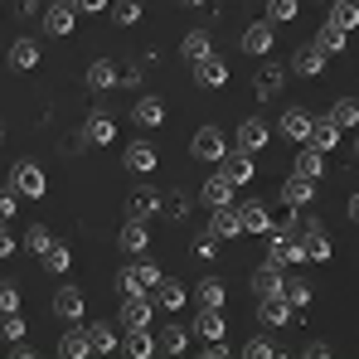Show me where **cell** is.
Here are the masks:
<instances>
[{
  "mask_svg": "<svg viewBox=\"0 0 359 359\" xmlns=\"http://www.w3.org/2000/svg\"><path fill=\"white\" fill-rule=\"evenodd\" d=\"M189 156H194V161H204V165H219V161L229 156L224 131H219V126H199V131L189 136Z\"/></svg>",
  "mask_w": 359,
  "mask_h": 359,
  "instance_id": "1",
  "label": "cell"
},
{
  "mask_svg": "<svg viewBox=\"0 0 359 359\" xmlns=\"http://www.w3.org/2000/svg\"><path fill=\"white\" fill-rule=\"evenodd\" d=\"M10 184H15L25 199H44V194H49V175H44L34 161H20V165L10 170Z\"/></svg>",
  "mask_w": 359,
  "mask_h": 359,
  "instance_id": "2",
  "label": "cell"
},
{
  "mask_svg": "<svg viewBox=\"0 0 359 359\" xmlns=\"http://www.w3.org/2000/svg\"><path fill=\"white\" fill-rule=\"evenodd\" d=\"M151 316H156V297H121L117 306V325H126V330H136V325H151Z\"/></svg>",
  "mask_w": 359,
  "mask_h": 359,
  "instance_id": "3",
  "label": "cell"
},
{
  "mask_svg": "<svg viewBox=\"0 0 359 359\" xmlns=\"http://www.w3.org/2000/svg\"><path fill=\"white\" fill-rule=\"evenodd\" d=\"M257 320H262V325H297V306L287 301V292L257 297Z\"/></svg>",
  "mask_w": 359,
  "mask_h": 359,
  "instance_id": "4",
  "label": "cell"
},
{
  "mask_svg": "<svg viewBox=\"0 0 359 359\" xmlns=\"http://www.w3.org/2000/svg\"><path fill=\"white\" fill-rule=\"evenodd\" d=\"M233 141H238V151L257 156V151L272 141V126H267L262 117H243V121H238V131H233Z\"/></svg>",
  "mask_w": 359,
  "mask_h": 359,
  "instance_id": "5",
  "label": "cell"
},
{
  "mask_svg": "<svg viewBox=\"0 0 359 359\" xmlns=\"http://www.w3.org/2000/svg\"><path fill=\"white\" fill-rule=\"evenodd\" d=\"M73 25H78L73 0H49V10H44V29H49L54 39H68V34H73Z\"/></svg>",
  "mask_w": 359,
  "mask_h": 359,
  "instance_id": "6",
  "label": "cell"
},
{
  "mask_svg": "<svg viewBox=\"0 0 359 359\" xmlns=\"http://www.w3.org/2000/svg\"><path fill=\"white\" fill-rule=\"evenodd\" d=\"M54 316L68 320V325H83V316H88L83 292H78V287H59V292H54Z\"/></svg>",
  "mask_w": 359,
  "mask_h": 359,
  "instance_id": "7",
  "label": "cell"
},
{
  "mask_svg": "<svg viewBox=\"0 0 359 359\" xmlns=\"http://www.w3.org/2000/svg\"><path fill=\"white\" fill-rule=\"evenodd\" d=\"M272 44H277V25L272 20H257V25H248L243 29V54H272Z\"/></svg>",
  "mask_w": 359,
  "mask_h": 359,
  "instance_id": "8",
  "label": "cell"
},
{
  "mask_svg": "<svg viewBox=\"0 0 359 359\" xmlns=\"http://www.w3.org/2000/svg\"><path fill=\"white\" fill-rule=\"evenodd\" d=\"M209 233H219V238H243V209L238 204H219L214 214H209Z\"/></svg>",
  "mask_w": 359,
  "mask_h": 359,
  "instance_id": "9",
  "label": "cell"
},
{
  "mask_svg": "<svg viewBox=\"0 0 359 359\" xmlns=\"http://www.w3.org/2000/svg\"><path fill=\"white\" fill-rule=\"evenodd\" d=\"M311 126H316V117H311L306 107H287L277 131H282V141H297V146H306V141H311Z\"/></svg>",
  "mask_w": 359,
  "mask_h": 359,
  "instance_id": "10",
  "label": "cell"
},
{
  "mask_svg": "<svg viewBox=\"0 0 359 359\" xmlns=\"http://www.w3.org/2000/svg\"><path fill=\"white\" fill-rule=\"evenodd\" d=\"M121 355L151 359V355H161V340L151 335V325H136V330H126V335H121Z\"/></svg>",
  "mask_w": 359,
  "mask_h": 359,
  "instance_id": "11",
  "label": "cell"
},
{
  "mask_svg": "<svg viewBox=\"0 0 359 359\" xmlns=\"http://www.w3.org/2000/svg\"><path fill=\"white\" fill-rule=\"evenodd\" d=\"M88 340H93V355H117L121 350L117 320H88Z\"/></svg>",
  "mask_w": 359,
  "mask_h": 359,
  "instance_id": "12",
  "label": "cell"
},
{
  "mask_svg": "<svg viewBox=\"0 0 359 359\" xmlns=\"http://www.w3.org/2000/svg\"><path fill=\"white\" fill-rule=\"evenodd\" d=\"M292 68H297L301 78H320V73H325V49H320L316 39H306L297 54H292Z\"/></svg>",
  "mask_w": 359,
  "mask_h": 359,
  "instance_id": "13",
  "label": "cell"
},
{
  "mask_svg": "<svg viewBox=\"0 0 359 359\" xmlns=\"http://www.w3.org/2000/svg\"><path fill=\"white\" fill-rule=\"evenodd\" d=\"M151 297H156V306L170 316V311H180V306L189 301V287H184V282H175V277H161V282L151 287Z\"/></svg>",
  "mask_w": 359,
  "mask_h": 359,
  "instance_id": "14",
  "label": "cell"
},
{
  "mask_svg": "<svg viewBox=\"0 0 359 359\" xmlns=\"http://www.w3.org/2000/svg\"><path fill=\"white\" fill-rule=\"evenodd\" d=\"M224 330H229L224 306H199V316H194V335H199V340H224Z\"/></svg>",
  "mask_w": 359,
  "mask_h": 359,
  "instance_id": "15",
  "label": "cell"
},
{
  "mask_svg": "<svg viewBox=\"0 0 359 359\" xmlns=\"http://www.w3.org/2000/svg\"><path fill=\"white\" fill-rule=\"evenodd\" d=\"M121 165H126L131 175H151V170H156V146H151V141H131L126 156H121Z\"/></svg>",
  "mask_w": 359,
  "mask_h": 359,
  "instance_id": "16",
  "label": "cell"
},
{
  "mask_svg": "<svg viewBox=\"0 0 359 359\" xmlns=\"http://www.w3.org/2000/svg\"><path fill=\"white\" fill-rule=\"evenodd\" d=\"M161 204H165V199H161L156 189H136V194L126 199V219H141V224H151V219L161 214Z\"/></svg>",
  "mask_w": 359,
  "mask_h": 359,
  "instance_id": "17",
  "label": "cell"
},
{
  "mask_svg": "<svg viewBox=\"0 0 359 359\" xmlns=\"http://www.w3.org/2000/svg\"><path fill=\"white\" fill-rule=\"evenodd\" d=\"M5 63H10L15 73H29V68H39V39H15V44L5 49Z\"/></svg>",
  "mask_w": 359,
  "mask_h": 359,
  "instance_id": "18",
  "label": "cell"
},
{
  "mask_svg": "<svg viewBox=\"0 0 359 359\" xmlns=\"http://www.w3.org/2000/svg\"><path fill=\"white\" fill-rule=\"evenodd\" d=\"M117 83H121V68L112 59H93L88 63V88H93V93H112Z\"/></svg>",
  "mask_w": 359,
  "mask_h": 359,
  "instance_id": "19",
  "label": "cell"
},
{
  "mask_svg": "<svg viewBox=\"0 0 359 359\" xmlns=\"http://www.w3.org/2000/svg\"><path fill=\"white\" fill-rule=\"evenodd\" d=\"M117 248H121V252H131V257H141V252L151 248L146 224H141V219H126V224H121V233H117Z\"/></svg>",
  "mask_w": 359,
  "mask_h": 359,
  "instance_id": "20",
  "label": "cell"
},
{
  "mask_svg": "<svg viewBox=\"0 0 359 359\" xmlns=\"http://www.w3.org/2000/svg\"><path fill=\"white\" fill-rule=\"evenodd\" d=\"M311 199H316V180H306V175H287V180H282V204L306 209Z\"/></svg>",
  "mask_w": 359,
  "mask_h": 359,
  "instance_id": "21",
  "label": "cell"
},
{
  "mask_svg": "<svg viewBox=\"0 0 359 359\" xmlns=\"http://www.w3.org/2000/svg\"><path fill=\"white\" fill-rule=\"evenodd\" d=\"M199 194H204V204H209V209H219V204H233L238 184H233V180L219 170V175H209V180H204V189H199Z\"/></svg>",
  "mask_w": 359,
  "mask_h": 359,
  "instance_id": "22",
  "label": "cell"
},
{
  "mask_svg": "<svg viewBox=\"0 0 359 359\" xmlns=\"http://www.w3.org/2000/svg\"><path fill=\"white\" fill-rule=\"evenodd\" d=\"M194 83H199V88H224V83H229V63L219 59V54L199 59L194 63Z\"/></svg>",
  "mask_w": 359,
  "mask_h": 359,
  "instance_id": "23",
  "label": "cell"
},
{
  "mask_svg": "<svg viewBox=\"0 0 359 359\" xmlns=\"http://www.w3.org/2000/svg\"><path fill=\"white\" fill-rule=\"evenodd\" d=\"M83 141H88V146H112V141H117V121L93 112V117L83 121Z\"/></svg>",
  "mask_w": 359,
  "mask_h": 359,
  "instance_id": "24",
  "label": "cell"
},
{
  "mask_svg": "<svg viewBox=\"0 0 359 359\" xmlns=\"http://www.w3.org/2000/svg\"><path fill=\"white\" fill-rule=\"evenodd\" d=\"M301 243H306V257L311 262H330V252H335L320 224H301Z\"/></svg>",
  "mask_w": 359,
  "mask_h": 359,
  "instance_id": "25",
  "label": "cell"
},
{
  "mask_svg": "<svg viewBox=\"0 0 359 359\" xmlns=\"http://www.w3.org/2000/svg\"><path fill=\"white\" fill-rule=\"evenodd\" d=\"M243 233H272V209L262 199H248L243 204Z\"/></svg>",
  "mask_w": 359,
  "mask_h": 359,
  "instance_id": "26",
  "label": "cell"
},
{
  "mask_svg": "<svg viewBox=\"0 0 359 359\" xmlns=\"http://www.w3.org/2000/svg\"><path fill=\"white\" fill-rule=\"evenodd\" d=\"M252 292H257V297H277V292H287L282 267H277V262H262V267L252 272Z\"/></svg>",
  "mask_w": 359,
  "mask_h": 359,
  "instance_id": "27",
  "label": "cell"
},
{
  "mask_svg": "<svg viewBox=\"0 0 359 359\" xmlns=\"http://www.w3.org/2000/svg\"><path fill=\"white\" fill-rule=\"evenodd\" d=\"M131 121H136V126H146V131H151V126H165V102H161V97H136Z\"/></svg>",
  "mask_w": 359,
  "mask_h": 359,
  "instance_id": "28",
  "label": "cell"
},
{
  "mask_svg": "<svg viewBox=\"0 0 359 359\" xmlns=\"http://www.w3.org/2000/svg\"><path fill=\"white\" fill-rule=\"evenodd\" d=\"M219 165H224V175L233 180V184H248V180L257 175V165H252V156H248V151H233V156H224V161H219Z\"/></svg>",
  "mask_w": 359,
  "mask_h": 359,
  "instance_id": "29",
  "label": "cell"
},
{
  "mask_svg": "<svg viewBox=\"0 0 359 359\" xmlns=\"http://www.w3.org/2000/svg\"><path fill=\"white\" fill-rule=\"evenodd\" d=\"M292 170L306 175V180H320V175H325V151H316V146L306 141V146L297 151V165H292Z\"/></svg>",
  "mask_w": 359,
  "mask_h": 359,
  "instance_id": "30",
  "label": "cell"
},
{
  "mask_svg": "<svg viewBox=\"0 0 359 359\" xmlns=\"http://www.w3.org/2000/svg\"><path fill=\"white\" fill-rule=\"evenodd\" d=\"M39 267H44L49 277H63V272L73 267V252H68V248H63V243L54 238L49 248H44V252H39Z\"/></svg>",
  "mask_w": 359,
  "mask_h": 359,
  "instance_id": "31",
  "label": "cell"
},
{
  "mask_svg": "<svg viewBox=\"0 0 359 359\" xmlns=\"http://www.w3.org/2000/svg\"><path fill=\"white\" fill-rule=\"evenodd\" d=\"M59 355L63 359H88L93 355V340H88V325H73L68 335L59 340Z\"/></svg>",
  "mask_w": 359,
  "mask_h": 359,
  "instance_id": "32",
  "label": "cell"
},
{
  "mask_svg": "<svg viewBox=\"0 0 359 359\" xmlns=\"http://www.w3.org/2000/svg\"><path fill=\"white\" fill-rule=\"evenodd\" d=\"M180 54H184L189 63H199V59H209V54H214V39H209L204 29H189V34L180 39Z\"/></svg>",
  "mask_w": 359,
  "mask_h": 359,
  "instance_id": "33",
  "label": "cell"
},
{
  "mask_svg": "<svg viewBox=\"0 0 359 359\" xmlns=\"http://www.w3.org/2000/svg\"><path fill=\"white\" fill-rule=\"evenodd\" d=\"M282 83H287V73H282L277 63H262V68H257V97H277Z\"/></svg>",
  "mask_w": 359,
  "mask_h": 359,
  "instance_id": "34",
  "label": "cell"
},
{
  "mask_svg": "<svg viewBox=\"0 0 359 359\" xmlns=\"http://www.w3.org/2000/svg\"><path fill=\"white\" fill-rule=\"evenodd\" d=\"M311 146H316V151H335V146H340V126L330 117H320L311 126Z\"/></svg>",
  "mask_w": 359,
  "mask_h": 359,
  "instance_id": "35",
  "label": "cell"
},
{
  "mask_svg": "<svg viewBox=\"0 0 359 359\" xmlns=\"http://www.w3.org/2000/svg\"><path fill=\"white\" fill-rule=\"evenodd\" d=\"M330 121H335L340 131H355L359 126V97H340V102L330 107Z\"/></svg>",
  "mask_w": 359,
  "mask_h": 359,
  "instance_id": "36",
  "label": "cell"
},
{
  "mask_svg": "<svg viewBox=\"0 0 359 359\" xmlns=\"http://www.w3.org/2000/svg\"><path fill=\"white\" fill-rule=\"evenodd\" d=\"M161 355H184L189 350V335H184V325H161Z\"/></svg>",
  "mask_w": 359,
  "mask_h": 359,
  "instance_id": "37",
  "label": "cell"
},
{
  "mask_svg": "<svg viewBox=\"0 0 359 359\" xmlns=\"http://www.w3.org/2000/svg\"><path fill=\"white\" fill-rule=\"evenodd\" d=\"M330 25H340V29L350 34L359 25V0H335V5H330Z\"/></svg>",
  "mask_w": 359,
  "mask_h": 359,
  "instance_id": "38",
  "label": "cell"
},
{
  "mask_svg": "<svg viewBox=\"0 0 359 359\" xmlns=\"http://www.w3.org/2000/svg\"><path fill=\"white\" fill-rule=\"evenodd\" d=\"M224 297H229V287H224L219 277H204V282L194 287V301H199V306H224Z\"/></svg>",
  "mask_w": 359,
  "mask_h": 359,
  "instance_id": "39",
  "label": "cell"
},
{
  "mask_svg": "<svg viewBox=\"0 0 359 359\" xmlns=\"http://www.w3.org/2000/svg\"><path fill=\"white\" fill-rule=\"evenodd\" d=\"M107 10H112V25H121V29H131L141 20V0H112Z\"/></svg>",
  "mask_w": 359,
  "mask_h": 359,
  "instance_id": "40",
  "label": "cell"
},
{
  "mask_svg": "<svg viewBox=\"0 0 359 359\" xmlns=\"http://www.w3.org/2000/svg\"><path fill=\"white\" fill-rule=\"evenodd\" d=\"M316 44H320V49H325V54H340V49H345V29H340V25H330V20H325V25H320V29H316Z\"/></svg>",
  "mask_w": 359,
  "mask_h": 359,
  "instance_id": "41",
  "label": "cell"
},
{
  "mask_svg": "<svg viewBox=\"0 0 359 359\" xmlns=\"http://www.w3.org/2000/svg\"><path fill=\"white\" fill-rule=\"evenodd\" d=\"M262 15H267L272 25H292V20L301 15V5H297V0H267V10H262Z\"/></svg>",
  "mask_w": 359,
  "mask_h": 359,
  "instance_id": "42",
  "label": "cell"
},
{
  "mask_svg": "<svg viewBox=\"0 0 359 359\" xmlns=\"http://www.w3.org/2000/svg\"><path fill=\"white\" fill-rule=\"evenodd\" d=\"M287 301L301 311V306H311V301H316V287H311L306 277H292V282H287Z\"/></svg>",
  "mask_w": 359,
  "mask_h": 359,
  "instance_id": "43",
  "label": "cell"
},
{
  "mask_svg": "<svg viewBox=\"0 0 359 359\" xmlns=\"http://www.w3.org/2000/svg\"><path fill=\"white\" fill-rule=\"evenodd\" d=\"M20 199H25V194H20V189L5 180V189H0V224H10V219L20 214Z\"/></svg>",
  "mask_w": 359,
  "mask_h": 359,
  "instance_id": "44",
  "label": "cell"
},
{
  "mask_svg": "<svg viewBox=\"0 0 359 359\" xmlns=\"http://www.w3.org/2000/svg\"><path fill=\"white\" fill-rule=\"evenodd\" d=\"M243 359H277V345H272L267 335H252V340L243 345Z\"/></svg>",
  "mask_w": 359,
  "mask_h": 359,
  "instance_id": "45",
  "label": "cell"
},
{
  "mask_svg": "<svg viewBox=\"0 0 359 359\" xmlns=\"http://www.w3.org/2000/svg\"><path fill=\"white\" fill-rule=\"evenodd\" d=\"M131 272H136V282H141V287H146V292H151V287H156V282H161V267H156V262H151V257H146V252H141V262H136V267H131Z\"/></svg>",
  "mask_w": 359,
  "mask_h": 359,
  "instance_id": "46",
  "label": "cell"
},
{
  "mask_svg": "<svg viewBox=\"0 0 359 359\" xmlns=\"http://www.w3.org/2000/svg\"><path fill=\"white\" fill-rule=\"evenodd\" d=\"M219 233H199V238H194V257H199V262H209V257H219Z\"/></svg>",
  "mask_w": 359,
  "mask_h": 359,
  "instance_id": "47",
  "label": "cell"
},
{
  "mask_svg": "<svg viewBox=\"0 0 359 359\" xmlns=\"http://www.w3.org/2000/svg\"><path fill=\"white\" fill-rule=\"evenodd\" d=\"M25 330H29V325H25V316H20V311H10V316L0 320V335H5V340H25Z\"/></svg>",
  "mask_w": 359,
  "mask_h": 359,
  "instance_id": "48",
  "label": "cell"
},
{
  "mask_svg": "<svg viewBox=\"0 0 359 359\" xmlns=\"http://www.w3.org/2000/svg\"><path fill=\"white\" fill-rule=\"evenodd\" d=\"M10 311H20V287L15 282H0V316H10Z\"/></svg>",
  "mask_w": 359,
  "mask_h": 359,
  "instance_id": "49",
  "label": "cell"
},
{
  "mask_svg": "<svg viewBox=\"0 0 359 359\" xmlns=\"http://www.w3.org/2000/svg\"><path fill=\"white\" fill-rule=\"evenodd\" d=\"M49 243H54V233H49V229H44V224H34V229H29V233H25V248H34V252H44V248H49Z\"/></svg>",
  "mask_w": 359,
  "mask_h": 359,
  "instance_id": "50",
  "label": "cell"
},
{
  "mask_svg": "<svg viewBox=\"0 0 359 359\" xmlns=\"http://www.w3.org/2000/svg\"><path fill=\"white\" fill-rule=\"evenodd\" d=\"M117 292H121V297H141L146 287L136 282V272H131V267H121V277H117Z\"/></svg>",
  "mask_w": 359,
  "mask_h": 359,
  "instance_id": "51",
  "label": "cell"
},
{
  "mask_svg": "<svg viewBox=\"0 0 359 359\" xmlns=\"http://www.w3.org/2000/svg\"><path fill=\"white\" fill-rule=\"evenodd\" d=\"M199 345H204V359H229V355H233L229 340H199Z\"/></svg>",
  "mask_w": 359,
  "mask_h": 359,
  "instance_id": "52",
  "label": "cell"
},
{
  "mask_svg": "<svg viewBox=\"0 0 359 359\" xmlns=\"http://www.w3.org/2000/svg\"><path fill=\"white\" fill-rule=\"evenodd\" d=\"M301 355H306V359H330L335 350H330L325 340H306V345H301Z\"/></svg>",
  "mask_w": 359,
  "mask_h": 359,
  "instance_id": "53",
  "label": "cell"
},
{
  "mask_svg": "<svg viewBox=\"0 0 359 359\" xmlns=\"http://www.w3.org/2000/svg\"><path fill=\"white\" fill-rule=\"evenodd\" d=\"M107 5H112V0H73L78 15H97V10H107Z\"/></svg>",
  "mask_w": 359,
  "mask_h": 359,
  "instance_id": "54",
  "label": "cell"
},
{
  "mask_svg": "<svg viewBox=\"0 0 359 359\" xmlns=\"http://www.w3.org/2000/svg\"><path fill=\"white\" fill-rule=\"evenodd\" d=\"M10 355H15V359H34L39 350H34V345H25V340H10Z\"/></svg>",
  "mask_w": 359,
  "mask_h": 359,
  "instance_id": "55",
  "label": "cell"
},
{
  "mask_svg": "<svg viewBox=\"0 0 359 359\" xmlns=\"http://www.w3.org/2000/svg\"><path fill=\"white\" fill-rule=\"evenodd\" d=\"M121 88H141V68H121Z\"/></svg>",
  "mask_w": 359,
  "mask_h": 359,
  "instance_id": "56",
  "label": "cell"
},
{
  "mask_svg": "<svg viewBox=\"0 0 359 359\" xmlns=\"http://www.w3.org/2000/svg\"><path fill=\"white\" fill-rule=\"evenodd\" d=\"M282 233H292V238L301 233V219H297V214H282Z\"/></svg>",
  "mask_w": 359,
  "mask_h": 359,
  "instance_id": "57",
  "label": "cell"
},
{
  "mask_svg": "<svg viewBox=\"0 0 359 359\" xmlns=\"http://www.w3.org/2000/svg\"><path fill=\"white\" fill-rule=\"evenodd\" d=\"M10 252H15V238H10V229L0 224V257H10Z\"/></svg>",
  "mask_w": 359,
  "mask_h": 359,
  "instance_id": "58",
  "label": "cell"
},
{
  "mask_svg": "<svg viewBox=\"0 0 359 359\" xmlns=\"http://www.w3.org/2000/svg\"><path fill=\"white\" fill-rule=\"evenodd\" d=\"M350 219H355V224H359V189H355V194H350Z\"/></svg>",
  "mask_w": 359,
  "mask_h": 359,
  "instance_id": "59",
  "label": "cell"
},
{
  "mask_svg": "<svg viewBox=\"0 0 359 359\" xmlns=\"http://www.w3.org/2000/svg\"><path fill=\"white\" fill-rule=\"evenodd\" d=\"M184 5H209V0H184Z\"/></svg>",
  "mask_w": 359,
  "mask_h": 359,
  "instance_id": "60",
  "label": "cell"
},
{
  "mask_svg": "<svg viewBox=\"0 0 359 359\" xmlns=\"http://www.w3.org/2000/svg\"><path fill=\"white\" fill-rule=\"evenodd\" d=\"M0 141H5V126H0Z\"/></svg>",
  "mask_w": 359,
  "mask_h": 359,
  "instance_id": "61",
  "label": "cell"
},
{
  "mask_svg": "<svg viewBox=\"0 0 359 359\" xmlns=\"http://www.w3.org/2000/svg\"><path fill=\"white\" fill-rule=\"evenodd\" d=\"M355 156H359V141H355Z\"/></svg>",
  "mask_w": 359,
  "mask_h": 359,
  "instance_id": "62",
  "label": "cell"
},
{
  "mask_svg": "<svg viewBox=\"0 0 359 359\" xmlns=\"http://www.w3.org/2000/svg\"><path fill=\"white\" fill-rule=\"evenodd\" d=\"M325 5H335V0H325Z\"/></svg>",
  "mask_w": 359,
  "mask_h": 359,
  "instance_id": "63",
  "label": "cell"
}]
</instances>
